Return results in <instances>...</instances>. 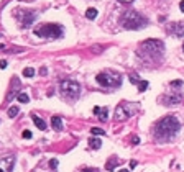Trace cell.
<instances>
[{"mask_svg":"<svg viewBox=\"0 0 184 172\" xmlns=\"http://www.w3.org/2000/svg\"><path fill=\"white\" fill-rule=\"evenodd\" d=\"M179 128H181V125H179L176 117H164L163 120H159L153 128L154 139L159 141V143H168L176 136Z\"/></svg>","mask_w":184,"mask_h":172,"instance_id":"6da1fadb","label":"cell"},{"mask_svg":"<svg viewBox=\"0 0 184 172\" xmlns=\"http://www.w3.org/2000/svg\"><path fill=\"white\" fill-rule=\"evenodd\" d=\"M163 54H164V44L159 39H146L138 48V56L148 62L161 61L163 59Z\"/></svg>","mask_w":184,"mask_h":172,"instance_id":"7a4b0ae2","label":"cell"},{"mask_svg":"<svg viewBox=\"0 0 184 172\" xmlns=\"http://www.w3.org/2000/svg\"><path fill=\"white\" fill-rule=\"evenodd\" d=\"M122 26L126 28V30H140L141 26H145L148 20L143 15H140L138 11H126V13L122 16Z\"/></svg>","mask_w":184,"mask_h":172,"instance_id":"3957f363","label":"cell"},{"mask_svg":"<svg viewBox=\"0 0 184 172\" xmlns=\"http://www.w3.org/2000/svg\"><path fill=\"white\" fill-rule=\"evenodd\" d=\"M97 84L102 85V87H107V89H115V87H120L122 84V76L117 72H112V71H104L97 74Z\"/></svg>","mask_w":184,"mask_h":172,"instance_id":"277c9868","label":"cell"},{"mask_svg":"<svg viewBox=\"0 0 184 172\" xmlns=\"http://www.w3.org/2000/svg\"><path fill=\"white\" fill-rule=\"evenodd\" d=\"M34 34L39 38H46V39H58L62 36V28L59 25H53V23H46V25L39 26L34 30Z\"/></svg>","mask_w":184,"mask_h":172,"instance_id":"5b68a950","label":"cell"},{"mask_svg":"<svg viewBox=\"0 0 184 172\" xmlns=\"http://www.w3.org/2000/svg\"><path fill=\"white\" fill-rule=\"evenodd\" d=\"M138 112V105L136 103H130V102H123L120 103L115 110V120L118 121H123V120H128L131 115H135Z\"/></svg>","mask_w":184,"mask_h":172,"instance_id":"8992f818","label":"cell"},{"mask_svg":"<svg viewBox=\"0 0 184 172\" xmlns=\"http://www.w3.org/2000/svg\"><path fill=\"white\" fill-rule=\"evenodd\" d=\"M59 89H61V94L67 97V99H77L80 94V85L76 80H62Z\"/></svg>","mask_w":184,"mask_h":172,"instance_id":"52a82bcc","label":"cell"},{"mask_svg":"<svg viewBox=\"0 0 184 172\" xmlns=\"http://www.w3.org/2000/svg\"><path fill=\"white\" fill-rule=\"evenodd\" d=\"M16 13H18V15H16V18H18L21 26H30L31 23L34 21V18H36V15H34L33 11H28V10H18Z\"/></svg>","mask_w":184,"mask_h":172,"instance_id":"ba28073f","label":"cell"},{"mask_svg":"<svg viewBox=\"0 0 184 172\" xmlns=\"http://www.w3.org/2000/svg\"><path fill=\"white\" fill-rule=\"evenodd\" d=\"M168 31L172 33V34H174V36H177V38L184 36V23H182V21L171 23V25L168 26Z\"/></svg>","mask_w":184,"mask_h":172,"instance_id":"9c48e42d","label":"cell"},{"mask_svg":"<svg viewBox=\"0 0 184 172\" xmlns=\"http://www.w3.org/2000/svg\"><path fill=\"white\" fill-rule=\"evenodd\" d=\"M181 100H182V95L181 94H166L161 102H163L166 107H169V105H174V103H179Z\"/></svg>","mask_w":184,"mask_h":172,"instance_id":"30bf717a","label":"cell"},{"mask_svg":"<svg viewBox=\"0 0 184 172\" xmlns=\"http://www.w3.org/2000/svg\"><path fill=\"white\" fill-rule=\"evenodd\" d=\"M13 164H15V157H12V156L2 159L0 161V172H10Z\"/></svg>","mask_w":184,"mask_h":172,"instance_id":"8fae6325","label":"cell"},{"mask_svg":"<svg viewBox=\"0 0 184 172\" xmlns=\"http://www.w3.org/2000/svg\"><path fill=\"white\" fill-rule=\"evenodd\" d=\"M94 115H97V117H99L100 121H105L107 117H108L107 107H94Z\"/></svg>","mask_w":184,"mask_h":172,"instance_id":"7c38bea8","label":"cell"},{"mask_svg":"<svg viewBox=\"0 0 184 172\" xmlns=\"http://www.w3.org/2000/svg\"><path fill=\"white\" fill-rule=\"evenodd\" d=\"M51 125H53V128L56 131H61L62 130V120L59 117H53V120H51Z\"/></svg>","mask_w":184,"mask_h":172,"instance_id":"4fadbf2b","label":"cell"},{"mask_svg":"<svg viewBox=\"0 0 184 172\" xmlns=\"http://www.w3.org/2000/svg\"><path fill=\"white\" fill-rule=\"evenodd\" d=\"M89 144H90V148H94V149H99V148L102 146V141L99 139V138H94V136H92L90 139H89Z\"/></svg>","mask_w":184,"mask_h":172,"instance_id":"5bb4252c","label":"cell"},{"mask_svg":"<svg viewBox=\"0 0 184 172\" xmlns=\"http://www.w3.org/2000/svg\"><path fill=\"white\" fill-rule=\"evenodd\" d=\"M33 121H34V125H36L39 130H46V123H44V121H43V120L39 118V117H36V115H33Z\"/></svg>","mask_w":184,"mask_h":172,"instance_id":"9a60e30c","label":"cell"},{"mask_svg":"<svg viewBox=\"0 0 184 172\" xmlns=\"http://www.w3.org/2000/svg\"><path fill=\"white\" fill-rule=\"evenodd\" d=\"M120 162V159H117V157H110V161H108V164L105 165V167H107V170H113V167H115V165H117Z\"/></svg>","mask_w":184,"mask_h":172,"instance_id":"2e32d148","label":"cell"},{"mask_svg":"<svg viewBox=\"0 0 184 172\" xmlns=\"http://www.w3.org/2000/svg\"><path fill=\"white\" fill-rule=\"evenodd\" d=\"M85 16H87L89 20H94L95 16H97V10L95 8H89L87 11H85Z\"/></svg>","mask_w":184,"mask_h":172,"instance_id":"e0dca14e","label":"cell"},{"mask_svg":"<svg viewBox=\"0 0 184 172\" xmlns=\"http://www.w3.org/2000/svg\"><path fill=\"white\" fill-rule=\"evenodd\" d=\"M128 77H130V82H131V84H140V80H141V79L138 77V76H136L135 72H131V74H130Z\"/></svg>","mask_w":184,"mask_h":172,"instance_id":"ac0fdd59","label":"cell"},{"mask_svg":"<svg viewBox=\"0 0 184 172\" xmlns=\"http://www.w3.org/2000/svg\"><path fill=\"white\" fill-rule=\"evenodd\" d=\"M90 133H92V136H102V135H105V131L100 130V128H92Z\"/></svg>","mask_w":184,"mask_h":172,"instance_id":"d6986e66","label":"cell"},{"mask_svg":"<svg viewBox=\"0 0 184 172\" xmlns=\"http://www.w3.org/2000/svg\"><path fill=\"white\" fill-rule=\"evenodd\" d=\"M16 115H18V107H12L8 110V117L13 118V117H16Z\"/></svg>","mask_w":184,"mask_h":172,"instance_id":"ffe728a7","label":"cell"},{"mask_svg":"<svg viewBox=\"0 0 184 172\" xmlns=\"http://www.w3.org/2000/svg\"><path fill=\"white\" fill-rule=\"evenodd\" d=\"M23 76H25V77H33L34 76V71H33L31 67H26L25 71H23Z\"/></svg>","mask_w":184,"mask_h":172,"instance_id":"44dd1931","label":"cell"},{"mask_svg":"<svg viewBox=\"0 0 184 172\" xmlns=\"http://www.w3.org/2000/svg\"><path fill=\"white\" fill-rule=\"evenodd\" d=\"M18 100H20L21 103H28V100H30V97H28L26 94H23V92H21V94H18Z\"/></svg>","mask_w":184,"mask_h":172,"instance_id":"7402d4cb","label":"cell"},{"mask_svg":"<svg viewBox=\"0 0 184 172\" xmlns=\"http://www.w3.org/2000/svg\"><path fill=\"white\" fill-rule=\"evenodd\" d=\"M146 87H148V82H146V80H140V84H138V90L143 92V90H146Z\"/></svg>","mask_w":184,"mask_h":172,"instance_id":"603a6c76","label":"cell"},{"mask_svg":"<svg viewBox=\"0 0 184 172\" xmlns=\"http://www.w3.org/2000/svg\"><path fill=\"white\" fill-rule=\"evenodd\" d=\"M23 138H25V139H31V131L30 130H25L23 131V135H21Z\"/></svg>","mask_w":184,"mask_h":172,"instance_id":"cb8c5ba5","label":"cell"},{"mask_svg":"<svg viewBox=\"0 0 184 172\" xmlns=\"http://www.w3.org/2000/svg\"><path fill=\"white\" fill-rule=\"evenodd\" d=\"M181 85H182L181 80H172L171 82V87H181Z\"/></svg>","mask_w":184,"mask_h":172,"instance_id":"d4e9b609","label":"cell"},{"mask_svg":"<svg viewBox=\"0 0 184 172\" xmlns=\"http://www.w3.org/2000/svg\"><path fill=\"white\" fill-rule=\"evenodd\" d=\"M49 165H51V167H58V161L56 159H51L49 161Z\"/></svg>","mask_w":184,"mask_h":172,"instance_id":"484cf974","label":"cell"},{"mask_svg":"<svg viewBox=\"0 0 184 172\" xmlns=\"http://www.w3.org/2000/svg\"><path fill=\"white\" fill-rule=\"evenodd\" d=\"M5 67H7V61H0V69H5Z\"/></svg>","mask_w":184,"mask_h":172,"instance_id":"4316f807","label":"cell"},{"mask_svg":"<svg viewBox=\"0 0 184 172\" xmlns=\"http://www.w3.org/2000/svg\"><path fill=\"white\" fill-rule=\"evenodd\" d=\"M179 8H181V11H184V0H182V2L179 3Z\"/></svg>","mask_w":184,"mask_h":172,"instance_id":"83f0119b","label":"cell"},{"mask_svg":"<svg viewBox=\"0 0 184 172\" xmlns=\"http://www.w3.org/2000/svg\"><path fill=\"white\" fill-rule=\"evenodd\" d=\"M82 172H97V170H95V169H84Z\"/></svg>","mask_w":184,"mask_h":172,"instance_id":"f1b7e54d","label":"cell"},{"mask_svg":"<svg viewBox=\"0 0 184 172\" xmlns=\"http://www.w3.org/2000/svg\"><path fill=\"white\" fill-rule=\"evenodd\" d=\"M118 2H123V3H128V2H133V0H118Z\"/></svg>","mask_w":184,"mask_h":172,"instance_id":"f546056e","label":"cell"},{"mask_svg":"<svg viewBox=\"0 0 184 172\" xmlns=\"http://www.w3.org/2000/svg\"><path fill=\"white\" fill-rule=\"evenodd\" d=\"M118 172H128V170H126V169H120Z\"/></svg>","mask_w":184,"mask_h":172,"instance_id":"4dcf8cb0","label":"cell"},{"mask_svg":"<svg viewBox=\"0 0 184 172\" xmlns=\"http://www.w3.org/2000/svg\"><path fill=\"white\" fill-rule=\"evenodd\" d=\"M182 49H184V44H182Z\"/></svg>","mask_w":184,"mask_h":172,"instance_id":"1f68e13d","label":"cell"}]
</instances>
